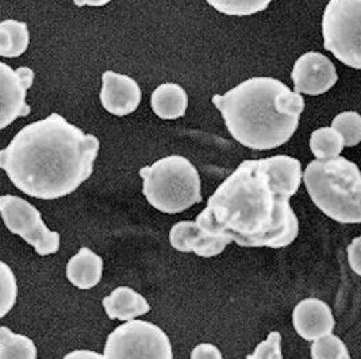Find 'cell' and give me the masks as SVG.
Here are the masks:
<instances>
[{
  "mask_svg": "<svg viewBox=\"0 0 361 359\" xmlns=\"http://www.w3.org/2000/svg\"><path fill=\"white\" fill-rule=\"evenodd\" d=\"M331 129L343 137L344 146L353 147L360 144L361 118L357 113L345 111L337 115L331 122Z\"/></svg>",
  "mask_w": 361,
  "mask_h": 359,
  "instance_id": "7402d4cb",
  "label": "cell"
},
{
  "mask_svg": "<svg viewBox=\"0 0 361 359\" xmlns=\"http://www.w3.org/2000/svg\"><path fill=\"white\" fill-rule=\"evenodd\" d=\"M361 0H330L322 18L325 49L345 65L361 68Z\"/></svg>",
  "mask_w": 361,
  "mask_h": 359,
  "instance_id": "8992f818",
  "label": "cell"
},
{
  "mask_svg": "<svg viewBox=\"0 0 361 359\" xmlns=\"http://www.w3.org/2000/svg\"><path fill=\"white\" fill-rule=\"evenodd\" d=\"M111 0H73V3L78 7H82V6H92V7H102L106 6L107 3H110Z\"/></svg>",
  "mask_w": 361,
  "mask_h": 359,
  "instance_id": "f1b7e54d",
  "label": "cell"
},
{
  "mask_svg": "<svg viewBox=\"0 0 361 359\" xmlns=\"http://www.w3.org/2000/svg\"><path fill=\"white\" fill-rule=\"evenodd\" d=\"M33 82V69L27 66L13 69L0 61V130L18 118L30 115L32 107L26 103V96Z\"/></svg>",
  "mask_w": 361,
  "mask_h": 359,
  "instance_id": "9c48e42d",
  "label": "cell"
},
{
  "mask_svg": "<svg viewBox=\"0 0 361 359\" xmlns=\"http://www.w3.org/2000/svg\"><path fill=\"white\" fill-rule=\"evenodd\" d=\"M360 237L355 238L353 242L348 247V258H349V265L355 270L356 275H361L360 270Z\"/></svg>",
  "mask_w": 361,
  "mask_h": 359,
  "instance_id": "4316f807",
  "label": "cell"
},
{
  "mask_svg": "<svg viewBox=\"0 0 361 359\" xmlns=\"http://www.w3.org/2000/svg\"><path fill=\"white\" fill-rule=\"evenodd\" d=\"M0 215L6 227L33 246L39 256L56 254L60 248V234L50 231L41 213L22 197L0 196Z\"/></svg>",
  "mask_w": 361,
  "mask_h": 359,
  "instance_id": "ba28073f",
  "label": "cell"
},
{
  "mask_svg": "<svg viewBox=\"0 0 361 359\" xmlns=\"http://www.w3.org/2000/svg\"><path fill=\"white\" fill-rule=\"evenodd\" d=\"M214 10L231 17H249L264 11L272 0H206Z\"/></svg>",
  "mask_w": 361,
  "mask_h": 359,
  "instance_id": "44dd1931",
  "label": "cell"
},
{
  "mask_svg": "<svg viewBox=\"0 0 361 359\" xmlns=\"http://www.w3.org/2000/svg\"><path fill=\"white\" fill-rule=\"evenodd\" d=\"M293 325L299 336L314 342L333 332L336 322L328 304L318 298L302 300L293 312Z\"/></svg>",
  "mask_w": 361,
  "mask_h": 359,
  "instance_id": "4fadbf2b",
  "label": "cell"
},
{
  "mask_svg": "<svg viewBox=\"0 0 361 359\" xmlns=\"http://www.w3.org/2000/svg\"><path fill=\"white\" fill-rule=\"evenodd\" d=\"M144 196L157 211L180 213L202 201L197 168L183 156H169L140 169Z\"/></svg>",
  "mask_w": 361,
  "mask_h": 359,
  "instance_id": "5b68a950",
  "label": "cell"
},
{
  "mask_svg": "<svg viewBox=\"0 0 361 359\" xmlns=\"http://www.w3.org/2000/svg\"><path fill=\"white\" fill-rule=\"evenodd\" d=\"M191 359H224L219 348L210 343H200L192 350Z\"/></svg>",
  "mask_w": 361,
  "mask_h": 359,
  "instance_id": "484cf974",
  "label": "cell"
},
{
  "mask_svg": "<svg viewBox=\"0 0 361 359\" xmlns=\"http://www.w3.org/2000/svg\"><path fill=\"white\" fill-rule=\"evenodd\" d=\"M0 359H37V347L30 338L0 327Z\"/></svg>",
  "mask_w": 361,
  "mask_h": 359,
  "instance_id": "d6986e66",
  "label": "cell"
},
{
  "mask_svg": "<svg viewBox=\"0 0 361 359\" xmlns=\"http://www.w3.org/2000/svg\"><path fill=\"white\" fill-rule=\"evenodd\" d=\"M312 359H350L345 343L336 335L329 334L315 339L312 346Z\"/></svg>",
  "mask_w": 361,
  "mask_h": 359,
  "instance_id": "cb8c5ba5",
  "label": "cell"
},
{
  "mask_svg": "<svg viewBox=\"0 0 361 359\" xmlns=\"http://www.w3.org/2000/svg\"><path fill=\"white\" fill-rule=\"evenodd\" d=\"M102 80L100 103L106 111L115 116H126L138 108L142 92L134 79L107 70L103 73Z\"/></svg>",
  "mask_w": 361,
  "mask_h": 359,
  "instance_id": "8fae6325",
  "label": "cell"
},
{
  "mask_svg": "<svg viewBox=\"0 0 361 359\" xmlns=\"http://www.w3.org/2000/svg\"><path fill=\"white\" fill-rule=\"evenodd\" d=\"M102 303L107 316L113 320L118 319L122 322H130L150 310L145 297L129 286L116 288L113 294L104 297Z\"/></svg>",
  "mask_w": 361,
  "mask_h": 359,
  "instance_id": "9a60e30c",
  "label": "cell"
},
{
  "mask_svg": "<svg viewBox=\"0 0 361 359\" xmlns=\"http://www.w3.org/2000/svg\"><path fill=\"white\" fill-rule=\"evenodd\" d=\"M63 359H104V357L100 355L97 351H91V350H75L66 354Z\"/></svg>",
  "mask_w": 361,
  "mask_h": 359,
  "instance_id": "83f0119b",
  "label": "cell"
},
{
  "mask_svg": "<svg viewBox=\"0 0 361 359\" xmlns=\"http://www.w3.org/2000/svg\"><path fill=\"white\" fill-rule=\"evenodd\" d=\"M150 104L153 113L159 118L172 120L185 115L188 107V96L180 85L165 82L153 91Z\"/></svg>",
  "mask_w": 361,
  "mask_h": 359,
  "instance_id": "e0dca14e",
  "label": "cell"
},
{
  "mask_svg": "<svg viewBox=\"0 0 361 359\" xmlns=\"http://www.w3.org/2000/svg\"><path fill=\"white\" fill-rule=\"evenodd\" d=\"M103 273V260L88 247H82L66 265V278L79 289L97 286Z\"/></svg>",
  "mask_w": 361,
  "mask_h": 359,
  "instance_id": "2e32d148",
  "label": "cell"
},
{
  "mask_svg": "<svg viewBox=\"0 0 361 359\" xmlns=\"http://www.w3.org/2000/svg\"><path fill=\"white\" fill-rule=\"evenodd\" d=\"M18 284L11 267L0 261V319L4 317L17 303Z\"/></svg>",
  "mask_w": 361,
  "mask_h": 359,
  "instance_id": "603a6c76",
  "label": "cell"
},
{
  "mask_svg": "<svg viewBox=\"0 0 361 359\" xmlns=\"http://www.w3.org/2000/svg\"><path fill=\"white\" fill-rule=\"evenodd\" d=\"M291 79L294 82V92L309 96H319L328 92L338 82V75L334 64L326 56L309 51L296 60Z\"/></svg>",
  "mask_w": 361,
  "mask_h": 359,
  "instance_id": "30bf717a",
  "label": "cell"
},
{
  "mask_svg": "<svg viewBox=\"0 0 361 359\" xmlns=\"http://www.w3.org/2000/svg\"><path fill=\"white\" fill-rule=\"evenodd\" d=\"M312 203L330 219L343 225L361 222L359 166L344 157L315 160L302 175Z\"/></svg>",
  "mask_w": 361,
  "mask_h": 359,
  "instance_id": "277c9868",
  "label": "cell"
},
{
  "mask_svg": "<svg viewBox=\"0 0 361 359\" xmlns=\"http://www.w3.org/2000/svg\"><path fill=\"white\" fill-rule=\"evenodd\" d=\"M231 137L253 150H272L299 127L305 99L274 77H252L225 95H214Z\"/></svg>",
  "mask_w": 361,
  "mask_h": 359,
  "instance_id": "3957f363",
  "label": "cell"
},
{
  "mask_svg": "<svg viewBox=\"0 0 361 359\" xmlns=\"http://www.w3.org/2000/svg\"><path fill=\"white\" fill-rule=\"evenodd\" d=\"M212 237H226L243 247L283 248L299 234V222L272 185L263 160H247L225 180L195 220Z\"/></svg>",
  "mask_w": 361,
  "mask_h": 359,
  "instance_id": "7a4b0ae2",
  "label": "cell"
},
{
  "mask_svg": "<svg viewBox=\"0 0 361 359\" xmlns=\"http://www.w3.org/2000/svg\"><path fill=\"white\" fill-rule=\"evenodd\" d=\"M172 247L181 253H195L199 257L210 258L221 254L231 244L226 237H212L202 231L195 222H179L169 232Z\"/></svg>",
  "mask_w": 361,
  "mask_h": 359,
  "instance_id": "7c38bea8",
  "label": "cell"
},
{
  "mask_svg": "<svg viewBox=\"0 0 361 359\" xmlns=\"http://www.w3.org/2000/svg\"><path fill=\"white\" fill-rule=\"evenodd\" d=\"M263 163L272 185L280 195L290 199L294 196L300 187L303 175L300 161L290 156H275L264 158Z\"/></svg>",
  "mask_w": 361,
  "mask_h": 359,
  "instance_id": "5bb4252c",
  "label": "cell"
},
{
  "mask_svg": "<svg viewBox=\"0 0 361 359\" xmlns=\"http://www.w3.org/2000/svg\"><path fill=\"white\" fill-rule=\"evenodd\" d=\"M30 42L26 22L7 19L0 22V56L16 58L22 56Z\"/></svg>",
  "mask_w": 361,
  "mask_h": 359,
  "instance_id": "ac0fdd59",
  "label": "cell"
},
{
  "mask_svg": "<svg viewBox=\"0 0 361 359\" xmlns=\"http://www.w3.org/2000/svg\"><path fill=\"white\" fill-rule=\"evenodd\" d=\"M100 142L51 114L25 126L0 150V169L27 196L54 200L73 194L91 177Z\"/></svg>",
  "mask_w": 361,
  "mask_h": 359,
  "instance_id": "6da1fadb",
  "label": "cell"
},
{
  "mask_svg": "<svg viewBox=\"0 0 361 359\" xmlns=\"http://www.w3.org/2000/svg\"><path fill=\"white\" fill-rule=\"evenodd\" d=\"M281 335L278 331H272L267 341L260 343L255 353L247 355V359H283L281 355Z\"/></svg>",
  "mask_w": 361,
  "mask_h": 359,
  "instance_id": "d4e9b609",
  "label": "cell"
},
{
  "mask_svg": "<svg viewBox=\"0 0 361 359\" xmlns=\"http://www.w3.org/2000/svg\"><path fill=\"white\" fill-rule=\"evenodd\" d=\"M343 137L331 127L314 131L310 137V149L317 160H331L340 157L344 150Z\"/></svg>",
  "mask_w": 361,
  "mask_h": 359,
  "instance_id": "ffe728a7",
  "label": "cell"
},
{
  "mask_svg": "<svg viewBox=\"0 0 361 359\" xmlns=\"http://www.w3.org/2000/svg\"><path fill=\"white\" fill-rule=\"evenodd\" d=\"M104 359H173L172 344L160 327L130 320L116 327L104 346Z\"/></svg>",
  "mask_w": 361,
  "mask_h": 359,
  "instance_id": "52a82bcc",
  "label": "cell"
}]
</instances>
